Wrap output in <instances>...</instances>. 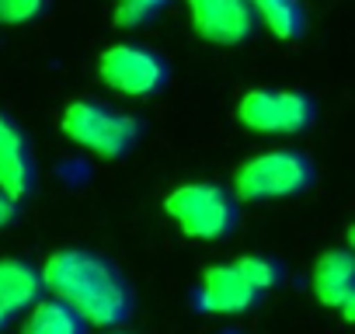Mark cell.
I'll list each match as a JSON object with an SVG mask.
<instances>
[{"label":"cell","mask_w":355,"mask_h":334,"mask_svg":"<svg viewBox=\"0 0 355 334\" xmlns=\"http://www.w3.org/2000/svg\"><path fill=\"white\" fill-rule=\"evenodd\" d=\"M42 289L73 306L87 327H122L132 317V289L122 272L94 251L63 247L42 265Z\"/></svg>","instance_id":"1"},{"label":"cell","mask_w":355,"mask_h":334,"mask_svg":"<svg viewBox=\"0 0 355 334\" xmlns=\"http://www.w3.org/2000/svg\"><path fill=\"white\" fill-rule=\"evenodd\" d=\"M313 182V164L300 150H265L244 160L234 175L237 202H275L306 192Z\"/></svg>","instance_id":"2"},{"label":"cell","mask_w":355,"mask_h":334,"mask_svg":"<svg viewBox=\"0 0 355 334\" xmlns=\"http://www.w3.org/2000/svg\"><path fill=\"white\" fill-rule=\"evenodd\" d=\"M60 129L70 143H77L87 153L105 157V160L125 157L139 139V122L132 115H125L112 105L91 101V98L70 101L63 118H60Z\"/></svg>","instance_id":"3"},{"label":"cell","mask_w":355,"mask_h":334,"mask_svg":"<svg viewBox=\"0 0 355 334\" xmlns=\"http://www.w3.org/2000/svg\"><path fill=\"white\" fill-rule=\"evenodd\" d=\"M164 213L196 240H223L237 227V199L209 182L178 185L164 199Z\"/></svg>","instance_id":"4"},{"label":"cell","mask_w":355,"mask_h":334,"mask_svg":"<svg viewBox=\"0 0 355 334\" xmlns=\"http://www.w3.org/2000/svg\"><path fill=\"white\" fill-rule=\"evenodd\" d=\"M313 101L300 91H248L237 101L241 125L261 136H296L313 125Z\"/></svg>","instance_id":"5"},{"label":"cell","mask_w":355,"mask_h":334,"mask_svg":"<svg viewBox=\"0 0 355 334\" xmlns=\"http://www.w3.org/2000/svg\"><path fill=\"white\" fill-rule=\"evenodd\" d=\"M98 77L105 80V87H112L115 94L125 98H150L164 87L167 80V67L153 49L122 42V46H108L98 60Z\"/></svg>","instance_id":"6"},{"label":"cell","mask_w":355,"mask_h":334,"mask_svg":"<svg viewBox=\"0 0 355 334\" xmlns=\"http://www.w3.org/2000/svg\"><path fill=\"white\" fill-rule=\"evenodd\" d=\"M258 299H261V289L241 272L237 261L206 268L202 272V282H199V292H196L199 310L202 313H220V317L248 313Z\"/></svg>","instance_id":"7"},{"label":"cell","mask_w":355,"mask_h":334,"mask_svg":"<svg viewBox=\"0 0 355 334\" xmlns=\"http://www.w3.org/2000/svg\"><path fill=\"white\" fill-rule=\"evenodd\" d=\"M192 28L213 46H241L254 32L248 0H185Z\"/></svg>","instance_id":"8"},{"label":"cell","mask_w":355,"mask_h":334,"mask_svg":"<svg viewBox=\"0 0 355 334\" xmlns=\"http://www.w3.org/2000/svg\"><path fill=\"white\" fill-rule=\"evenodd\" d=\"M32 185H35L32 146H28L21 125L8 112H0V192L21 202L32 192Z\"/></svg>","instance_id":"9"},{"label":"cell","mask_w":355,"mask_h":334,"mask_svg":"<svg viewBox=\"0 0 355 334\" xmlns=\"http://www.w3.org/2000/svg\"><path fill=\"white\" fill-rule=\"evenodd\" d=\"M313 296L320 306L338 310L345 320L355 317V258H352V251L338 247V251H327L317 258Z\"/></svg>","instance_id":"10"},{"label":"cell","mask_w":355,"mask_h":334,"mask_svg":"<svg viewBox=\"0 0 355 334\" xmlns=\"http://www.w3.org/2000/svg\"><path fill=\"white\" fill-rule=\"evenodd\" d=\"M42 296V275L28 261L0 258V331L11 327Z\"/></svg>","instance_id":"11"},{"label":"cell","mask_w":355,"mask_h":334,"mask_svg":"<svg viewBox=\"0 0 355 334\" xmlns=\"http://www.w3.org/2000/svg\"><path fill=\"white\" fill-rule=\"evenodd\" d=\"M21 334H87L84 317L63 299H35L21 324Z\"/></svg>","instance_id":"12"},{"label":"cell","mask_w":355,"mask_h":334,"mask_svg":"<svg viewBox=\"0 0 355 334\" xmlns=\"http://www.w3.org/2000/svg\"><path fill=\"white\" fill-rule=\"evenodd\" d=\"M248 8L275 39H300L306 28L300 0H248Z\"/></svg>","instance_id":"13"},{"label":"cell","mask_w":355,"mask_h":334,"mask_svg":"<svg viewBox=\"0 0 355 334\" xmlns=\"http://www.w3.org/2000/svg\"><path fill=\"white\" fill-rule=\"evenodd\" d=\"M171 0H115V25L119 28H139L153 21L160 11H167Z\"/></svg>","instance_id":"14"},{"label":"cell","mask_w":355,"mask_h":334,"mask_svg":"<svg viewBox=\"0 0 355 334\" xmlns=\"http://www.w3.org/2000/svg\"><path fill=\"white\" fill-rule=\"evenodd\" d=\"M49 0H0V25H28L42 18Z\"/></svg>","instance_id":"15"},{"label":"cell","mask_w":355,"mask_h":334,"mask_svg":"<svg viewBox=\"0 0 355 334\" xmlns=\"http://www.w3.org/2000/svg\"><path fill=\"white\" fill-rule=\"evenodd\" d=\"M237 265H241V272H244L261 292L279 282V265L268 261V258H261V254H244V258H237Z\"/></svg>","instance_id":"16"},{"label":"cell","mask_w":355,"mask_h":334,"mask_svg":"<svg viewBox=\"0 0 355 334\" xmlns=\"http://www.w3.org/2000/svg\"><path fill=\"white\" fill-rule=\"evenodd\" d=\"M18 216V202L11 199V195H4V192H0V230H4L11 220Z\"/></svg>","instance_id":"17"},{"label":"cell","mask_w":355,"mask_h":334,"mask_svg":"<svg viewBox=\"0 0 355 334\" xmlns=\"http://www.w3.org/2000/svg\"><path fill=\"white\" fill-rule=\"evenodd\" d=\"M119 334H125V331H119Z\"/></svg>","instance_id":"18"}]
</instances>
